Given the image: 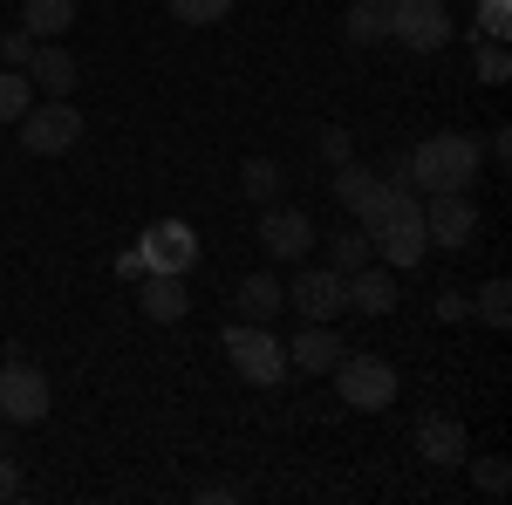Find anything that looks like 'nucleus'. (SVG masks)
Instances as JSON below:
<instances>
[{
  "label": "nucleus",
  "instance_id": "1",
  "mask_svg": "<svg viewBox=\"0 0 512 505\" xmlns=\"http://www.w3.org/2000/svg\"><path fill=\"white\" fill-rule=\"evenodd\" d=\"M478 164H485V144H478V137L437 130V137H424L417 151H403V178H410L417 192H472Z\"/></svg>",
  "mask_w": 512,
  "mask_h": 505
},
{
  "label": "nucleus",
  "instance_id": "2",
  "mask_svg": "<svg viewBox=\"0 0 512 505\" xmlns=\"http://www.w3.org/2000/svg\"><path fill=\"white\" fill-rule=\"evenodd\" d=\"M219 349H226V362H233L253 389H274L280 376H287V349L267 335V321H233V328L219 335Z\"/></svg>",
  "mask_w": 512,
  "mask_h": 505
},
{
  "label": "nucleus",
  "instance_id": "3",
  "mask_svg": "<svg viewBox=\"0 0 512 505\" xmlns=\"http://www.w3.org/2000/svg\"><path fill=\"white\" fill-rule=\"evenodd\" d=\"M451 35H458V21H451L444 0H390V41H396V48H410V55H437Z\"/></svg>",
  "mask_w": 512,
  "mask_h": 505
},
{
  "label": "nucleus",
  "instance_id": "4",
  "mask_svg": "<svg viewBox=\"0 0 512 505\" xmlns=\"http://www.w3.org/2000/svg\"><path fill=\"white\" fill-rule=\"evenodd\" d=\"M328 376H335V389H342L349 410H369V417H376V410L396 403V369L383 362V355H342Z\"/></svg>",
  "mask_w": 512,
  "mask_h": 505
},
{
  "label": "nucleus",
  "instance_id": "5",
  "mask_svg": "<svg viewBox=\"0 0 512 505\" xmlns=\"http://www.w3.org/2000/svg\"><path fill=\"white\" fill-rule=\"evenodd\" d=\"M76 137H82V110L69 103V96H48V103H28V117H21V151L28 157H62V151H76Z\"/></svg>",
  "mask_w": 512,
  "mask_h": 505
},
{
  "label": "nucleus",
  "instance_id": "6",
  "mask_svg": "<svg viewBox=\"0 0 512 505\" xmlns=\"http://www.w3.org/2000/svg\"><path fill=\"white\" fill-rule=\"evenodd\" d=\"M55 410V389H48V376H41L35 362H0V424H41Z\"/></svg>",
  "mask_w": 512,
  "mask_h": 505
},
{
  "label": "nucleus",
  "instance_id": "7",
  "mask_svg": "<svg viewBox=\"0 0 512 505\" xmlns=\"http://www.w3.org/2000/svg\"><path fill=\"white\" fill-rule=\"evenodd\" d=\"M287 308L301 314V321H335V314L349 308V273L308 267V260H301V280L287 287Z\"/></svg>",
  "mask_w": 512,
  "mask_h": 505
},
{
  "label": "nucleus",
  "instance_id": "8",
  "mask_svg": "<svg viewBox=\"0 0 512 505\" xmlns=\"http://www.w3.org/2000/svg\"><path fill=\"white\" fill-rule=\"evenodd\" d=\"M424 233H431V246H472L478 239L472 192H424Z\"/></svg>",
  "mask_w": 512,
  "mask_h": 505
},
{
  "label": "nucleus",
  "instance_id": "9",
  "mask_svg": "<svg viewBox=\"0 0 512 505\" xmlns=\"http://www.w3.org/2000/svg\"><path fill=\"white\" fill-rule=\"evenodd\" d=\"M315 219L301 212V205H260V246L274 253V260H308V246H315Z\"/></svg>",
  "mask_w": 512,
  "mask_h": 505
},
{
  "label": "nucleus",
  "instance_id": "10",
  "mask_svg": "<svg viewBox=\"0 0 512 505\" xmlns=\"http://www.w3.org/2000/svg\"><path fill=\"white\" fill-rule=\"evenodd\" d=\"M137 260H144V273H185L198 260V233L185 219H158L144 233V246H137Z\"/></svg>",
  "mask_w": 512,
  "mask_h": 505
},
{
  "label": "nucleus",
  "instance_id": "11",
  "mask_svg": "<svg viewBox=\"0 0 512 505\" xmlns=\"http://www.w3.org/2000/svg\"><path fill=\"white\" fill-rule=\"evenodd\" d=\"M417 458L424 465H437V471H451V465H465L472 458V437H465V424L458 417H417Z\"/></svg>",
  "mask_w": 512,
  "mask_h": 505
},
{
  "label": "nucleus",
  "instance_id": "12",
  "mask_svg": "<svg viewBox=\"0 0 512 505\" xmlns=\"http://www.w3.org/2000/svg\"><path fill=\"white\" fill-rule=\"evenodd\" d=\"M280 349H287V369H301V376H328V369L349 355V349H342V335H335L328 321H301V335L280 342Z\"/></svg>",
  "mask_w": 512,
  "mask_h": 505
},
{
  "label": "nucleus",
  "instance_id": "13",
  "mask_svg": "<svg viewBox=\"0 0 512 505\" xmlns=\"http://www.w3.org/2000/svg\"><path fill=\"white\" fill-rule=\"evenodd\" d=\"M28 82H35L41 96H76L82 69H76V55H69V48H55V41H35V55H28Z\"/></svg>",
  "mask_w": 512,
  "mask_h": 505
},
{
  "label": "nucleus",
  "instance_id": "14",
  "mask_svg": "<svg viewBox=\"0 0 512 505\" xmlns=\"http://www.w3.org/2000/svg\"><path fill=\"white\" fill-rule=\"evenodd\" d=\"M144 321H185L192 294H185V273H144Z\"/></svg>",
  "mask_w": 512,
  "mask_h": 505
},
{
  "label": "nucleus",
  "instance_id": "15",
  "mask_svg": "<svg viewBox=\"0 0 512 505\" xmlns=\"http://www.w3.org/2000/svg\"><path fill=\"white\" fill-rule=\"evenodd\" d=\"M349 308L355 314H390L396 308V273L390 267H355L349 273Z\"/></svg>",
  "mask_w": 512,
  "mask_h": 505
},
{
  "label": "nucleus",
  "instance_id": "16",
  "mask_svg": "<svg viewBox=\"0 0 512 505\" xmlns=\"http://www.w3.org/2000/svg\"><path fill=\"white\" fill-rule=\"evenodd\" d=\"M233 301H239V321H274V314L287 308V287H280L274 273H246Z\"/></svg>",
  "mask_w": 512,
  "mask_h": 505
},
{
  "label": "nucleus",
  "instance_id": "17",
  "mask_svg": "<svg viewBox=\"0 0 512 505\" xmlns=\"http://www.w3.org/2000/svg\"><path fill=\"white\" fill-rule=\"evenodd\" d=\"M21 28L35 41H55L76 28V0H21Z\"/></svg>",
  "mask_w": 512,
  "mask_h": 505
},
{
  "label": "nucleus",
  "instance_id": "18",
  "mask_svg": "<svg viewBox=\"0 0 512 505\" xmlns=\"http://www.w3.org/2000/svg\"><path fill=\"white\" fill-rule=\"evenodd\" d=\"M342 35H349V48H376V41H390V0H355L349 21H342Z\"/></svg>",
  "mask_w": 512,
  "mask_h": 505
},
{
  "label": "nucleus",
  "instance_id": "19",
  "mask_svg": "<svg viewBox=\"0 0 512 505\" xmlns=\"http://www.w3.org/2000/svg\"><path fill=\"white\" fill-rule=\"evenodd\" d=\"M376 185H383V171H369V164H335V198H342V212H369V198H376Z\"/></svg>",
  "mask_w": 512,
  "mask_h": 505
},
{
  "label": "nucleus",
  "instance_id": "20",
  "mask_svg": "<svg viewBox=\"0 0 512 505\" xmlns=\"http://www.w3.org/2000/svg\"><path fill=\"white\" fill-rule=\"evenodd\" d=\"M369 260H376V246H369V233H362V226L328 233V267H335V273H355V267H369Z\"/></svg>",
  "mask_w": 512,
  "mask_h": 505
},
{
  "label": "nucleus",
  "instance_id": "21",
  "mask_svg": "<svg viewBox=\"0 0 512 505\" xmlns=\"http://www.w3.org/2000/svg\"><path fill=\"white\" fill-rule=\"evenodd\" d=\"M239 192L253 198V205H274V192H280V164H274V157H246V164H239Z\"/></svg>",
  "mask_w": 512,
  "mask_h": 505
},
{
  "label": "nucleus",
  "instance_id": "22",
  "mask_svg": "<svg viewBox=\"0 0 512 505\" xmlns=\"http://www.w3.org/2000/svg\"><path fill=\"white\" fill-rule=\"evenodd\" d=\"M28 103H35L28 69H0V123H21V117H28Z\"/></svg>",
  "mask_w": 512,
  "mask_h": 505
},
{
  "label": "nucleus",
  "instance_id": "23",
  "mask_svg": "<svg viewBox=\"0 0 512 505\" xmlns=\"http://www.w3.org/2000/svg\"><path fill=\"white\" fill-rule=\"evenodd\" d=\"M233 14V0H171V21H185V28H219Z\"/></svg>",
  "mask_w": 512,
  "mask_h": 505
},
{
  "label": "nucleus",
  "instance_id": "24",
  "mask_svg": "<svg viewBox=\"0 0 512 505\" xmlns=\"http://www.w3.org/2000/svg\"><path fill=\"white\" fill-rule=\"evenodd\" d=\"M478 321H485V328H506L512 321V287L506 280H485V287H478Z\"/></svg>",
  "mask_w": 512,
  "mask_h": 505
},
{
  "label": "nucleus",
  "instance_id": "25",
  "mask_svg": "<svg viewBox=\"0 0 512 505\" xmlns=\"http://www.w3.org/2000/svg\"><path fill=\"white\" fill-rule=\"evenodd\" d=\"M478 82H492V89H499V82L512 76V55H506V41H485V48H478Z\"/></svg>",
  "mask_w": 512,
  "mask_h": 505
},
{
  "label": "nucleus",
  "instance_id": "26",
  "mask_svg": "<svg viewBox=\"0 0 512 505\" xmlns=\"http://www.w3.org/2000/svg\"><path fill=\"white\" fill-rule=\"evenodd\" d=\"M472 485L485 492V499H499V492L512 485V465H506V458H478V465H472Z\"/></svg>",
  "mask_w": 512,
  "mask_h": 505
},
{
  "label": "nucleus",
  "instance_id": "27",
  "mask_svg": "<svg viewBox=\"0 0 512 505\" xmlns=\"http://www.w3.org/2000/svg\"><path fill=\"white\" fill-rule=\"evenodd\" d=\"M478 28H485V41H506L512 35V0H478Z\"/></svg>",
  "mask_w": 512,
  "mask_h": 505
},
{
  "label": "nucleus",
  "instance_id": "28",
  "mask_svg": "<svg viewBox=\"0 0 512 505\" xmlns=\"http://www.w3.org/2000/svg\"><path fill=\"white\" fill-rule=\"evenodd\" d=\"M321 157H328V164H349V157H355V137L342 130V123H328V130H321Z\"/></svg>",
  "mask_w": 512,
  "mask_h": 505
},
{
  "label": "nucleus",
  "instance_id": "29",
  "mask_svg": "<svg viewBox=\"0 0 512 505\" xmlns=\"http://www.w3.org/2000/svg\"><path fill=\"white\" fill-rule=\"evenodd\" d=\"M28 55H35V35H28V28H14V35L0 41V62H7V69H28Z\"/></svg>",
  "mask_w": 512,
  "mask_h": 505
},
{
  "label": "nucleus",
  "instance_id": "30",
  "mask_svg": "<svg viewBox=\"0 0 512 505\" xmlns=\"http://www.w3.org/2000/svg\"><path fill=\"white\" fill-rule=\"evenodd\" d=\"M21 492H28V478H21V465H14V458L0 451V505H14Z\"/></svg>",
  "mask_w": 512,
  "mask_h": 505
},
{
  "label": "nucleus",
  "instance_id": "31",
  "mask_svg": "<svg viewBox=\"0 0 512 505\" xmlns=\"http://www.w3.org/2000/svg\"><path fill=\"white\" fill-rule=\"evenodd\" d=\"M239 485H198V505H233Z\"/></svg>",
  "mask_w": 512,
  "mask_h": 505
},
{
  "label": "nucleus",
  "instance_id": "32",
  "mask_svg": "<svg viewBox=\"0 0 512 505\" xmlns=\"http://www.w3.org/2000/svg\"><path fill=\"white\" fill-rule=\"evenodd\" d=\"M492 157H499V164L512 157V130H506V123H492Z\"/></svg>",
  "mask_w": 512,
  "mask_h": 505
}]
</instances>
